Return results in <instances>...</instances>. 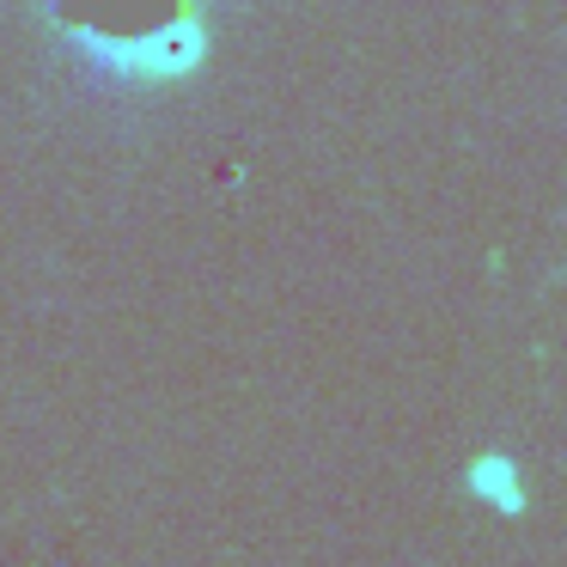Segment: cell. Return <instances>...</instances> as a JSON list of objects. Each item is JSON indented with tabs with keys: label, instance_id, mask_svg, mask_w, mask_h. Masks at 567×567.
Here are the masks:
<instances>
[{
	"label": "cell",
	"instance_id": "1",
	"mask_svg": "<svg viewBox=\"0 0 567 567\" xmlns=\"http://www.w3.org/2000/svg\"><path fill=\"white\" fill-rule=\"evenodd\" d=\"M38 25L116 86H184L214 55L202 0H38Z\"/></svg>",
	"mask_w": 567,
	"mask_h": 567
},
{
	"label": "cell",
	"instance_id": "2",
	"mask_svg": "<svg viewBox=\"0 0 567 567\" xmlns=\"http://www.w3.org/2000/svg\"><path fill=\"white\" fill-rule=\"evenodd\" d=\"M464 494L470 501H482V506H494V513H506V518H525L530 513V488H525V470H518V457L513 452H476L464 464Z\"/></svg>",
	"mask_w": 567,
	"mask_h": 567
}]
</instances>
